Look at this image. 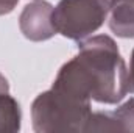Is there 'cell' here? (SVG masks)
<instances>
[{
  "instance_id": "1",
  "label": "cell",
  "mask_w": 134,
  "mask_h": 133,
  "mask_svg": "<svg viewBox=\"0 0 134 133\" xmlns=\"http://www.w3.org/2000/svg\"><path fill=\"white\" fill-rule=\"evenodd\" d=\"M80 13L78 38L97 30L108 13V0H63L53 16H66Z\"/></svg>"
}]
</instances>
